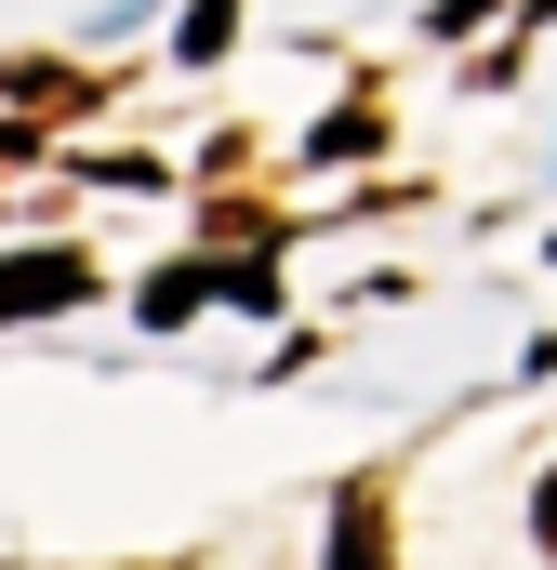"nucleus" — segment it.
<instances>
[{
  "label": "nucleus",
  "instance_id": "f257e3e1",
  "mask_svg": "<svg viewBox=\"0 0 557 570\" xmlns=\"http://www.w3.org/2000/svg\"><path fill=\"white\" fill-rule=\"evenodd\" d=\"M40 305H94V266L80 253H13L0 266V318H40Z\"/></svg>",
  "mask_w": 557,
  "mask_h": 570
},
{
  "label": "nucleus",
  "instance_id": "f03ea898",
  "mask_svg": "<svg viewBox=\"0 0 557 570\" xmlns=\"http://www.w3.org/2000/svg\"><path fill=\"white\" fill-rule=\"evenodd\" d=\"M332 570H385V478H345V504H332Z\"/></svg>",
  "mask_w": 557,
  "mask_h": 570
},
{
  "label": "nucleus",
  "instance_id": "7ed1b4c3",
  "mask_svg": "<svg viewBox=\"0 0 557 570\" xmlns=\"http://www.w3.org/2000/svg\"><path fill=\"white\" fill-rule=\"evenodd\" d=\"M226 40H240V0H186V27H173V53H186V67H213Z\"/></svg>",
  "mask_w": 557,
  "mask_h": 570
},
{
  "label": "nucleus",
  "instance_id": "20e7f679",
  "mask_svg": "<svg viewBox=\"0 0 557 570\" xmlns=\"http://www.w3.org/2000/svg\"><path fill=\"white\" fill-rule=\"evenodd\" d=\"M213 292H226V279H213V266H173V279H146V318L173 332V318H186V305H213Z\"/></svg>",
  "mask_w": 557,
  "mask_h": 570
},
{
  "label": "nucleus",
  "instance_id": "39448f33",
  "mask_svg": "<svg viewBox=\"0 0 557 570\" xmlns=\"http://www.w3.org/2000/svg\"><path fill=\"white\" fill-rule=\"evenodd\" d=\"M531 531H545V558H557V478H545V504H531Z\"/></svg>",
  "mask_w": 557,
  "mask_h": 570
}]
</instances>
